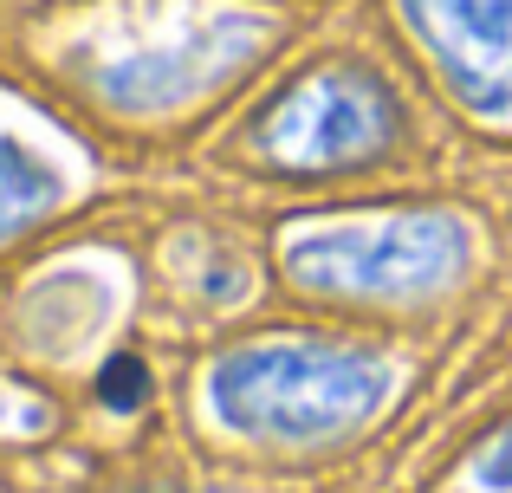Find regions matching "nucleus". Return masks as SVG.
<instances>
[{"instance_id":"20e7f679","label":"nucleus","mask_w":512,"mask_h":493,"mask_svg":"<svg viewBox=\"0 0 512 493\" xmlns=\"http://www.w3.org/2000/svg\"><path fill=\"white\" fill-rule=\"evenodd\" d=\"M396 137H402L396 91L363 65H325V72L299 78L260 124V150L286 169L370 163Z\"/></svg>"},{"instance_id":"f257e3e1","label":"nucleus","mask_w":512,"mask_h":493,"mask_svg":"<svg viewBox=\"0 0 512 493\" xmlns=\"http://www.w3.org/2000/svg\"><path fill=\"white\" fill-rule=\"evenodd\" d=\"M389 396V364L331 344H247L208 377V409L221 429L253 442H325L344 435Z\"/></svg>"},{"instance_id":"0eeeda50","label":"nucleus","mask_w":512,"mask_h":493,"mask_svg":"<svg viewBox=\"0 0 512 493\" xmlns=\"http://www.w3.org/2000/svg\"><path fill=\"white\" fill-rule=\"evenodd\" d=\"M143 390H150V370L137 357H104V370H98V403L104 409H137Z\"/></svg>"},{"instance_id":"6e6552de","label":"nucleus","mask_w":512,"mask_h":493,"mask_svg":"<svg viewBox=\"0 0 512 493\" xmlns=\"http://www.w3.org/2000/svg\"><path fill=\"white\" fill-rule=\"evenodd\" d=\"M474 487L480 493H512V422L474 455Z\"/></svg>"},{"instance_id":"39448f33","label":"nucleus","mask_w":512,"mask_h":493,"mask_svg":"<svg viewBox=\"0 0 512 493\" xmlns=\"http://www.w3.org/2000/svg\"><path fill=\"white\" fill-rule=\"evenodd\" d=\"M402 20L467 111L512 124V0H402Z\"/></svg>"},{"instance_id":"423d86ee","label":"nucleus","mask_w":512,"mask_h":493,"mask_svg":"<svg viewBox=\"0 0 512 493\" xmlns=\"http://www.w3.org/2000/svg\"><path fill=\"white\" fill-rule=\"evenodd\" d=\"M46 208H59V169L39 163L26 143H0V241L39 221Z\"/></svg>"},{"instance_id":"f03ea898","label":"nucleus","mask_w":512,"mask_h":493,"mask_svg":"<svg viewBox=\"0 0 512 493\" xmlns=\"http://www.w3.org/2000/svg\"><path fill=\"white\" fill-rule=\"evenodd\" d=\"M474 234L454 215H370L312 221L286 234V273L344 299H422L467 273Z\"/></svg>"},{"instance_id":"7ed1b4c3","label":"nucleus","mask_w":512,"mask_h":493,"mask_svg":"<svg viewBox=\"0 0 512 493\" xmlns=\"http://www.w3.org/2000/svg\"><path fill=\"white\" fill-rule=\"evenodd\" d=\"M260 39H266V26L253 20V13L208 7V13H188L163 39L117 33L111 52H91L85 78L117 111H175V104H188L201 85H221L227 72H240V65L260 52Z\"/></svg>"}]
</instances>
